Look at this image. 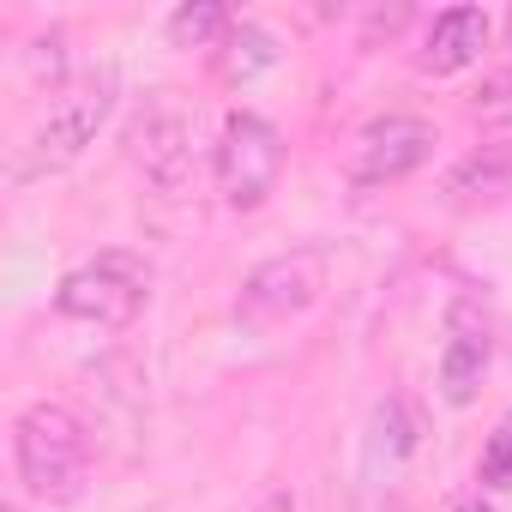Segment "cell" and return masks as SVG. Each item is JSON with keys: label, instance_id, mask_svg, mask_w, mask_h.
Listing matches in <instances>:
<instances>
[{"label": "cell", "instance_id": "cell-1", "mask_svg": "<svg viewBox=\"0 0 512 512\" xmlns=\"http://www.w3.org/2000/svg\"><path fill=\"white\" fill-rule=\"evenodd\" d=\"M115 97H121V79H115V67H109V61H103V67L73 73V79L55 91V103H49V115L37 121V133L19 145L13 181H19V187H31V181H49V175L73 169V163L97 145V133L109 127Z\"/></svg>", "mask_w": 512, "mask_h": 512}, {"label": "cell", "instance_id": "cell-2", "mask_svg": "<svg viewBox=\"0 0 512 512\" xmlns=\"http://www.w3.org/2000/svg\"><path fill=\"white\" fill-rule=\"evenodd\" d=\"M13 470L19 488L43 506H67L91 482V428L67 404H31L13 422Z\"/></svg>", "mask_w": 512, "mask_h": 512}, {"label": "cell", "instance_id": "cell-3", "mask_svg": "<svg viewBox=\"0 0 512 512\" xmlns=\"http://www.w3.org/2000/svg\"><path fill=\"white\" fill-rule=\"evenodd\" d=\"M151 302V266L127 247H109L97 260L73 266L55 290V314L61 320H79V326H97V332H121L145 314Z\"/></svg>", "mask_w": 512, "mask_h": 512}, {"label": "cell", "instance_id": "cell-4", "mask_svg": "<svg viewBox=\"0 0 512 512\" xmlns=\"http://www.w3.org/2000/svg\"><path fill=\"white\" fill-rule=\"evenodd\" d=\"M332 284V253L326 247H290V253H272L260 260L247 278H241V296H235V320L247 332H278L290 320H302Z\"/></svg>", "mask_w": 512, "mask_h": 512}, {"label": "cell", "instance_id": "cell-5", "mask_svg": "<svg viewBox=\"0 0 512 512\" xmlns=\"http://www.w3.org/2000/svg\"><path fill=\"white\" fill-rule=\"evenodd\" d=\"M211 169H217V193L229 211H260L284 181V133L266 115L235 109V115H223Z\"/></svg>", "mask_w": 512, "mask_h": 512}, {"label": "cell", "instance_id": "cell-6", "mask_svg": "<svg viewBox=\"0 0 512 512\" xmlns=\"http://www.w3.org/2000/svg\"><path fill=\"white\" fill-rule=\"evenodd\" d=\"M193 145H199V115L187 109L181 91H157L145 97V109L127 127V163L157 187V193H181L193 175Z\"/></svg>", "mask_w": 512, "mask_h": 512}, {"label": "cell", "instance_id": "cell-7", "mask_svg": "<svg viewBox=\"0 0 512 512\" xmlns=\"http://www.w3.org/2000/svg\"><path fill=\"white\" fill-rule=\"evenodd\" d=\"M434 127L416 121V115H380L356 133L350 145V181L356 187H392L404 175H416L428 157H434Z\"/></svg>", "mask_w": 512, "mask_h": 512}, {"label": "cell", "instance_id": "cell-8", "mask_svg": "<svg viewBox=\"0 0 512 512\" xmlns=\"http://www.w3.org/2000/svg\"><path fill=\"white\" fill-rule=\"evenodd\" d=\"M416 452H422V410L404 392L380 398L368 416V434H362V464H356L362 494H392Z\"/></svg>", "mask_w": 512, "mask_h": 512}, {"label": "cell", "instance_id": "cell-9", "mask_svg": "<svg viewBox=\"0 0 512 512\" xmlns=\"http://www.w3.org/2000/svg\"><path fill=\"white\" fill-rule=\"evenodd\" d=\"M494 362V326L488 308L476 296H458L446 308V344H440V398L446 404H470L482 374Z\"/></svg>", "mask_w": 512, "mask_h": 512}, {"label": "cell", "instance_id": "cell-10", "mask_svg": "<svg viewBox=\"0 0 512 512\" xmlns=\"http://www.w3.org/2000/svg\"><path fill=\"white\" fill-rule=\"evenodd\" d=\"M482 43H488V13L482 7H446V13H434L428 37L416 49V73L452 79V73H464V67L482 61Z\"/></svg>", "mask_w": 512, "mask_h": 512}, {"label": "cell", "instance_id": "cell-11", "mask_svg": "<svg viewBox=\"0 0 512 512\" xmlns=\"http://www.w3.org/2000/svg\"><path fill=\"white\" fill-rule=\"evenodd\" d=\"M446 193L458 205H482V199L512 193V139H494V145H476L470 157H458L446 175Z\"/></svg>", "mask_w": 512, "mask_h": 512}, {"label": "cell", "instance_id": "cell-12", "mask_svg": "<svg viewBox=\"0 0 512 512\" xmlns=\"http://www.w3.org/2000/svg\"><path fill=\"white\" fill-rule=\"evenodd\" d=\"M278 61H284L278 37L266 25H253V19H235V31L217 43V79L223 85H253L260 73H272Z\"/></svg>", "mask_w": 512, "mask_h": 512}, {"label": "cell", "instance_id": "cell-13", "mask_svg": "<svg viewBox=\"0 0 512 512\" xmlns=\"http://www.w3.org/2000/svg\"><path fill=\"white\" fill-rule=\"evenodd\" d=\"M163 31H169L175 49H211V55H217V43L235 31V13H229V7H211V0H199V7H175Z\"/></svg>", "mask_w": 512, "mask_h": 512}, {"label": "cell", "instance_id": "cell-14", "mask_svg": "<svg viewBox=\"0 0 512 512\" xmlns=\"http://www.w3.org/2000/svg\"><path fill=\"white\" fill-rule=\"evenodd\" d=\"M476 482L488 494H512V416L482 440V458H476Z\"/></svg>", "mask_w": 512, "mask_h": 512}, {"label": "cell", "instance_id": "cell-15", "mask_svg": "<svg viewBox=\"0 0 512 512\" xmlns=\"http://www.w3.org/2000/svg\"><path fill=\"white\" fill-rule=\"evenodd\" d=\"M470 115L482 127H512V67H494L476 91H470Z\"/></svg>", "mask_w": 512, "mask_h": 512}, {"label": "cell", "instance_id": "cell-16", "mask_svg": "<svg viewBox=\"0 0 512 512\" xmlns=\"http://www.w3.org/2000/svg\"><path fill=\"white\" fill-rule=\"evenodd\" d=\"M452 512H494V506H488V500H482V488H476V494H464V500H452Z\"/></svg>", "mask_w": 512, "mask_h": 512}, {"label": "cell", "instance_id": "cell-17", "mask_svg": "<svg viewBox=\"0 0 512 512\" xmlns=\"http://www.w3.org/2000/svg\"><path fill=\"white\" fill-rule=\"evenodd\" d=\"M0 512H25V506H19V500H7V506H0Z\"/></svg>", "mask_w": 512, "mask_h": 512}, {"label": "cell", "instance_id": "cell-18", "mask_svg": "<svg viewBox=\"0 0 512 512\" xmlns=\"http://www.w3.org/2000/svg\"><path fill=\"white\" fill-rule=\"evenodd\" d=\"M506 25H512V19H506Z\"/></svg>", "mask_w": 512, "mask_h": 512}]
</instances>
